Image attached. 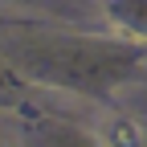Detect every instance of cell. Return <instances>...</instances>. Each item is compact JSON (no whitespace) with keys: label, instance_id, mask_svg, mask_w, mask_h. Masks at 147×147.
<instances>
[{"label":"cell","instance_id":"6da1fadb","mask_svg":"<svg viewBox=\"0 0 147 147\" xmlns=\"http://www.w3.org/2000/svg\"><path fill=\"white\" fill-rule=\"evenodd\" d=\"M102 143L106 147H143V127L127 115H110L102 123Z\"/></svg>","mask_w":147,"mask_h":147}]
</instances>
